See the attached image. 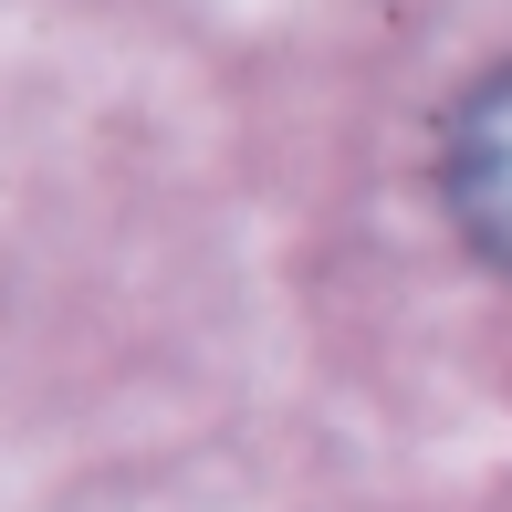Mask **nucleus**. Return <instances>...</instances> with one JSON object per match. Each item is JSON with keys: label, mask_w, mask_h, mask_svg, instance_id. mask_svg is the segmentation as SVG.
I'll return each instance as SVG.
<instances>
[{"label": "nucleus", "mask_w": 512, "mask_h": 512, "mask_svg": "<svg viewBox=\"0 0 512 512\" xmlns=\"http://www.w3.org/2000/svg\"><path fill=\"white\" fill-rule=\"evenodd\" d=\"M439 199H450L460 241L492 272H512V63L460 95L450 136H439Z\"/></svg>", "instance_id": "f257e3e1"}]
</instances>
